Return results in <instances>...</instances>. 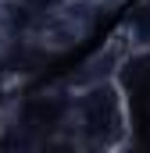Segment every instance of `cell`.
Instances as JSON below:
<instances>
[{"label": "cell", "instance_id": "obj_1", "mask_svg": "<svg viewBox=\"0 0 150 153\" xmlns=\"http://www.w3.org/2000/svg\"><path fill=\"white\" fill-rule=\"evenodd\" d=\"M125 57H129V46H125V36L118 32L104 43V50H97L82 68H79V75H72V85L75 89H82V85H93V82H104V78H114V71L125 64Z\"/></svg>", "mask_w": 150, "mask_h": 153}]
</instances>
